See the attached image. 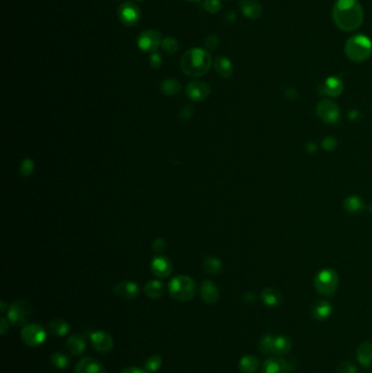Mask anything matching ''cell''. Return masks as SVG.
Returning a JSON list of instances; mask_svg holds the SVG:
<instances>
[{
  "mask_svg": "<svg viewBox=\"0 0 372 373\" xmlns=\"http://www.w3.org/2000/svg\"><path fill=\"white\" fill-rule=\"evenodd\" d=\"M286 96L288 98H291V99H296V98H297L298 94H297V92H296L295 89L291 88V89H288L286 91Z\"/></svg>",
  "mask_w": 372,
  "mask_h": 373,
  "instance_id": "46",
  "label": "cell"
},
{
  "mask_svg": "<svg viewBox=\"0 0 372 373\" xmlns=\"http://www.w3.org/2000/svg\"><path fill=\"white\" fill-rule=\"evenodd\" d=\"M296 363L278 356L267 358L261 367V373H293Z\"/></svg>",
  "mask_w": 372,
  "mask_h": 373,
  "instance_id": "9",
  "label": "cell"
},
{
  "mask_svg": "<svg viewBox=\"0 0 372 373\" xmlns=\"http://www.w3.org/2000/svg\"><path fill=\"white\" fill-rule=\"evenodd\" d=\"M214 68L216 73L223 79H228L233 74V65L226 57H217L214 61Z\"/></svg>",
  "mask_w": 372,
  "mask_h": 373,
  "instance_id": "25",
  "label": "cell"
},
{
  "mask_svg": "<svg viewBox=\"0 0 372 373\" xmlns=\"http://www.w3.org/2000/svg\"><path fill=\"white\" fill-rule=\"evenodd\" d=\"M219 43V38L216 35V34H210V35L205 38L204 40V45L206 47V49H215L217 47Z\"/></svg>",
  "mask_w": 372,
  "mask_h": 373,
  "instance_id": "40",
  "label": "cell"
},
{
  "mask_svg": "<svg viewBox=\"0 0 372 373\" xmlns=\"http://www.w3.org/2000/svg\"><path fill=\"white\" fill-rule=\"evenodd\" d=\"M211 88L208 83L203 81H192L185 88V94L194 101H202L209 97Z\"/></svg>",
  "mask_w": 372,
  "mask_h": 373,
  "instance_id": "13",
  "label": "cell"
},
{
  "mask_svg": "<svg viewBox=\"0 0 372 373\" xmlns=\"http://www.w3.org/2000/svg\"><path fill=\"white\" fill-rule=\"evenodd\" d=\"M162 49L168 55H174L179 49V43L175 37H166L163 39L162 45H160Z\"/></svg>",
  "mask_w": 372,
  "mask_h": 373,
  "instance_id": "33",
  "label": "cell"
},
{
  "mask_svg": "<svg viewBox=\"0 0 372 373\" xmlns=\"http://www.w3.org/2000/svg\"><path fill=\"white\" fill-rule=\"evenodd\" d=\"M47 334L39 324L31 323L23 326L21 330V340L29 347H38L46 341Z\"/></svg>",
  "mask_w": 372,
  "mask_h": 373,
  "instance_id": "7",
  "label": "cell"
},
{
  "mask_svg": "<svg viewBox=\"0 0 372 373\" xmlns=\"http://www.w3.org/2000/svg\"><path fill=\"white\" fill-rule=\"evenodd\" d=\"M317 114L327 123H336L341 117L338 106L329 99H322L320 101L317 106Z\"/></svg>",
  "mask_w": 372,
  "mask_h": 373,
  "instance_id": "11",
  "label": "cell"
},
{
  "mask_svg": "<svg viewBox=\"0 0 372 373\" xmlns=\"http://www.w3.org/2000/svg\"><path fill=\"white\" fill-rule=\"evenodd\" d=\"M168 292L176 300L189 301L196 295L197 285L189 276L178 275L169 282Z\"/></svg>",
  "mask_w": 372,
  "mask_h": 373,
  "instance_id": "4",
  "label": "cell"
},
{
  "mask_svg": "<svg viewBox=\"0 0 372 373\" xmlns=\"http://www.w3.org/2000/svg\"><path fill=\"white\" fill-rule=\"evenodd\" d=\"M322 146H323V149L326 151H333L336 147V141L333 138L329 137V138L324 139V141L322 142Z\"/></svg>",
  "mask_w": 372,
  "mask_h": 373,
  "instance_id": "43",
  "label": "cell"
},
{
  "mask_svg": "<svg viewBox=\"0 0 372 373\" xmlns=\"http://www.w3.org/2000/svg\"><path fill=\"white\" fill-rule=\"evenodd\" d=\"M162 364H163L162 357H160L159 355H153L149 357L148 360L146 361V370L151 373L156 372L160 369V367H162Z\"/></svg>",
  "mask_w": 372,
  "mask_h": 373,
  "instance_id": "35",
  "label": "cell"
},
{
  "mask_svg": "<svg viewBox=\"0 0 372 373\" xmlns=\"http://www.w3.org/2000/svg\"><path fill=\"white\" fill-rule=\"evenodd\" d=\"M118 16H119L120 22L126 27H134V25H137L140 22L141 10L135 4L131 2H125L119 6Z\"/></svg>",
  "mask_w": 372,
  "mask_h": 373,
  "instance_id": "10",
  "label": "cell"
},
{
  "mask_svg": "<svg viewBox=\"0 0 372 373\" xmlns=\"http://www.w3.org/2000/svg\"><path fill=\"white\" fill-rule=\"evenodd\" d=\"M50 363L53 364V367L59 370L67 369L68 366L70 364V359L67 355L63 353H55L50 356Z\"/></svg>",
  "mask_w": 372,
  "mask_h": 373,
  "instance_id": "31",
  "label": "cell"
},
{
  "mask_svg": "<svg viewBox=\"0 0 372 373\" xmlns=\"http://www.w3.org/2000/svg\"><path fill=\"white\" fill-rule=\"evenodd\" d=\"M192 114H193V112H192V110H191V108L188 106V107H184V108H182L181 109V112H180V115H179V117H180V120L181 121H187V120H189L190 119V118L192 117Z\"/></svg>",
  "mask_w": 372,
  "mask_h": 373,
  "instance_id": "42",
  "label": "cell"
},
{
  "mask_svg": "<svg viewBox=\"0 0 372 373\" xmlns=\"http://www.w3.org/2000/svg\"><path fill=\"white\" fill-rule=\"evenodd\" d=\"M121 373H148V371L137 367H128L121 371Z\"/></svg>",
  "mask_w": 372,
  "mask_h": 373,
  "instance_id": "44",
  "label": "cell"
},
{
  "mask_svg": "<svg viewBox=\"0 0 372 373\" xmlns=\"http://www.w3.org/2000/svg\"><path fill=\"white\" fill-rule=\"evenodd\" d=\"M369 210H370V211H371V212H372V205H371V206H370V208H369Z\"/></svg>",
  "mask_w": 372,
  "mask_h": 373,
  "instance_id": "50",
  "label": "cell"
},
{
  "mask_svg": "<svg viewBox=\"0 0 372 373\" xmlns=\"http://www.w3.org/2000/svg\"><path fill=\"white\" fill-rule=\"evenodd\" d=\"M144 293L151 299H158L164 295L165 286L160 281L154 279V281H150L146 284Z\"/></svg>",
  "mask_w": 372,
  "mask_h": 373,
  "instance_id": "27",
  "label": "cell"
},
{
  "mask_svg": "<svg viewBox=\"0 0 372 373\" xmlns=\"http://www.w3.org/2000/svg\"><path fill=\"white\" fill-rule=\"evenodd\" d=\"M356 357L360 366L368 368L372 366V343L363 342L356 350Z\"/></svg>",
  "mask_w": 372,
  "mask_h": 373,
  "instance_id": "24",
  "label": "cell"
},
{
  "mask_svg": "<svg viewBox=\"0 0 372 373\" xmlns=\"http://www.w3.org/2000/svg\"><path fill=\"white\" fill-rule=\"evenodd\" d=\"M203 268L211 275H217L222 271V262L214 257H206L203 261Z\"/></svg>",
  "mask_w": 372,
  "mask_h": 373,
  "instance_id": "30",
  "label": "cell"
},
{
  "mask_svg": "<svg viewBox=\"0 0 372 373\" xmlns=\"http://www.w3.org/2000/svg\"><path fill=\"white\" fill-rule=\"evenodd\" d=\"M137 2H144V0H137Z\"/></svg>",
  "mask_w": 372,
  "mask_h": 373,
  "instance_id": "51",
  "label": "cell"
},
{
  "mask_svg": "<svg viewBox=\"0 0 372 373\" xmlns=\"http://www.w3.org/2000/svg\"><path fill=\"white\" fill-rule=\"evenodd\" d=\"M32 308L29 302L24 300H18L8 307V321H10L14 326H25L29 324L32 318Z\"/></svg>",
  "mask_w": 372,
  "mask_h": 373,
  "instance_id": "5",
  "label": "cell"
},
{
  "mask_svg": "<svg viewBox=\"0 0 372 373\" xmlns=\"http://www.w3.org/2000/svg\"><path fill=\"white\" fill-rule=\"evenodd\" d=\"M74 373H107V371L95 358L86 357L77 363Z\"/></svg>",
  "mask_w": 372,
  "mask_h": 373,
  "instance_id": "16",
  "label": "cell"
},
{
  "mask_svg": "<svg viewBox=\"0 0 372 373\" xmlns=\"http://www.w3.org/2000/svg\"><path fill=\"white\" fill-rule=\"evenodd\" d=\"M180 90H181V84L179 83V81H177L175 79H166L160 83V91H162L163 94L165 95L168 96L176 95L178 94Z\"/></svg>",
  "mask_w": 372,
  "mask_h": 373,
  "instance_id": "29",
  "label": "cell"
},
{
  "mask_svg": "<svg viewBox=\"0 0 372 373\" xmlns=\"http://www.w3.org/2000/svg\"><path fill=\"white\" fill-rule=\"evenodd\" d=\"M230 2H232V0H230Z\"/></svg>",
  "mask_w": 372,
  "mask_h": 373,
  "instance_id": "53",
  "label": "cell"
},
{
  "mask_svg": "<svg viewBox=\"0 0 372 373\" xmlns=\"http://www.w3.org/2000/svg\"><path fill=\"white\" fill-rule=\"evenodd\" d=\"M114 293L126 300H132L137 298L140 293V287L137 283L131 281H125L121 283H118L114 287Z\"/></svg>",
  "mask_w": 372,
  "mask_h": 373,
  "instance_id": "15",
  "label": "cell"
},
{
  "mask_svg": "<svg viewBox=\"0 0 372 373\" xmlns=\"http://www.w3.org/2000/svg\"><path fill=\"white\" fill-rule=\"evenodd\" d=\"M91 344L98 353H108L113 349L114 340L113 337L104 330H94L88 332Z\"/></svg>",
  "mask_w": 372,
  "mask_h": 373,
  "instance_id": "12",
  "label": "cell"
},
{
  "mask_svg": "<svg viewBox=\"0 0 372 373\" xmlns=\"http://www.w3.org/2000/svg\"><path fill=\"white\" fill-rule=\"evenodd\" d=\"M162 61H163L162 56H160V54L158 52L151 53L150 58H149V63L153 69H159V67L162 66Z\"/></svg>",
  "mask_w": 372,
  "mask_h": 373,
  "instance_id": "39",
  "label": "cell"
},
{
  "mask_svg": "<svg viewBox=\"0 0 372 373\" xmlns=\"http://www.w3.org/2000/svg\"><path fill=\"white\" fill-rule=\"evenodd\" d=\"M239 8L242 15L250 20L259 19L262 14V6L258 0H241Z\"/></svg>",
  "mask_w": 372,
  "mask_h": 373,
  "instance_id": "17",
  "label": "cell"
},
{
  "mask_svg": "<svg viewBox=\"0 0 372 373\" xmlns=\"http://www.w3.org/2000/svg\"><path fill=\"white\" fill-rule=\"evenodd\" d=\"M166 241L163 239V238H157L155 239V241L153 242V245H152V248H153V251L155 253H159L164 251V249L166 248Z\"/></svg>",
  "mask_w": 372,
  "mask_h": 373,
  "instance_id": "41",
  "label": "cell"
},
{
  "mask_svg": "<svg viewBox=\"0 0 372 373\" xmlns=\"http://www.w3.org/2000/svg\"><path fill=\"white\" fill-rule=\"evenodd\" d=\"M201 298L206 304H215L219 299V292L216 285L211 281H204L201 285Z\"/></svg>",
  "mask_w": 372,
  "mask_h": 373,
  "instance_id": "18",
  "label": "cell"
},
{
  "mask_svg": "<svg viewBox=\"0 0 372 373\" xmlns=\"http://www.w3.org/2000/svg\"><path fill=\"white\" fill-rule=\"evenodd\" d=\"M345 54L354 63H363L372 55V40L362 34L350 36L345 43Z\"/></svg>",
  "mask_w": 372,
  "mask_h": 373,
  "instance_id": "3",
  "label": "cell"
},
{
  "mask_svg": "<svg viewBox=\"0 0 372 373\" xmlns=\"http://www.w3.org/2000/svg\"><path fill=\"white\" fill-rule=\"evenodd\" d=\"M307 149H308V151H309V153H314V152H316L317 147L315 146L314 143H309V144H308V147H307Z\"/></svg>",
  "mask_w": 372,
  "mask_h": 373,
  "instance_id": "48",
  "label": "cell"
},
{
  "mask_svg": "<svg viewBox=\"0 0 372 373\" xmlns=\"http://www.w3.org/2000/svg\"><path fill=\"white\" fill-rule=\"evenodd\" d=\"M226 18L228 21H234L236 19V14L233 11H231L226 14Z\"/></svg>",
  "mask_w": 372,
  "mask_h": 373,
  "instance_id": "47",
  "label": "cell"
},
{
  "mask_svg": "<svg viewBox=\"0 0 372 373\" xmlns=\"http://www.w3.org/2000/svg\"><path fill=\"white\" fill-rule=\"evenodd\" d=\"M0 325H2V334L5 335L8 329H9V322H7L5 318H2L0 320Z\"/></svg>",
  "mask_w": 372,
  "mask_h": 373,
  "instance_id": "45",
  "label": "cell"
},
{
  "mask_svg": "<svg viewBox=\"0 0 372 373\" xmlns=\"http://www.w3.org/2000/svg\"><path fill=\"white\" fill-rule=\"evenodd\" d=\"M333 313L332 304L326 300L317 301L311 308V315L318 321H325Z\"/></svg>",
  "mask_w": 372,
  "mask_h": 373,
  "instance_id": "22",
  "label": "cell"
},
{
  "mask_svg": "<svg viewBox=\"0 0 372 373\" xmlns=\"http://www.w3.org/2000/svg\"><path fill=\"white\" fill-rule=\"evenodd\" d=\"M274 337L272 334H264L260 338L259 341V349L262 354L264 355H268L272 354V347H273V342H274Z\"/></svg>",
  "mask_w": 372,
  "mask_h": 373,
  "instance_id": "32",
  "label": "cell"
},
{
  "mask_svg": "<svg viewBox=\"0 0 372 373\" xmlns=\"http://www.w3.org/2000/svg\"><path fill=\"white\" fill-rule=\"evenodd\" d=\"M344 206L347 210L349 213H357V212L361 211L363 208V204L361 200L358 197H348L344 202Z\"/></svg>",
  "mask_w": 372,
  "mask_h": 373,
  "instance_id": "34",
  "label": "cell"
},
{
  "mask_svg": "<svg viewBox=\"0 0 372 373\" xmlns=\"http://www.w3.org/2000/svg\"><path fill=\"white\" fill-rule=\"evenodd\" d=\"M184 2H188V3H199L200 0H184Z\"/></svg>",
  "mask_w": 372,
  "mask_h": 373,
  "instance_id": "49",
  "label": "cell"
},
{
  "mask_svg": "<svg viewBox=\"0 0 372 373\" xmlns=\"http://www.w3.org/2000/svg\"><path fill=\"white\" fill-rule=\"evenodd\" d=\"M293 347V342L288 336L286 335H277L274 337L273 347H272V355L274 356H285L288 354Z\"/></svg>",
  "mask_w": 372,
  "mask_h": 373,
  "instance_id": "23",
  "label": "cell"
},
{
  "mask_svg": "<svg viewBox=\"0 0 372 373\" xmlns=\"http://www.w3.org/2000/svg\"><path fill=\"white\" fill-rule=\"evenodd\" d=\"M337 286L338 277L333 270H322L316 276L315 287L320 295L331 297L337 291Z\"/></svg>",
  "mask_w": 372,
  "mask_h": 373,
  "instance_id": "6",
  "label": "cell"
},
{
  "mask_svg": "<svg viewBox=\"0 0 372 373\" xmlns=\"http://www.w3.org/2000/svg\"><path fill=\"white\" fill-rule=\"evenodd\" d=\"M338 373H357L358 369L349 361H343L337 367Z\"/></svg>",
  "mask_w": 372,
  "mask_h": 373,
  "instance_id": "38",
  "label": "cell"
},
{
  "mask_svg": "<svg viewBox=\"0 0 372 373\" xmlns=\"http://www.w3.org/2000/svg\"><path fill=\"white\" fill-rule=\"evenodd\" d=\"M151 272L158 278H166L173 272V263L167 257L158 256L151 263Z\"/></svg>",
  "mask_w": 372,
  "mask_h": 373,
  "instance_id": "14",
  "label": "cell"
},
{
  "mask_svg": "<svg viewBox=\"0 0 372 373\" xmlns=\"http://www.w3.org/2000/svg\"><path fill=\"white\" fill-rule=\"evenodd\" d=\"M34 166H35V165H34V162L31 158H25L22 162V164H21V167H20L21 175L23 177H25V178L30 177L34 172Z\"/></svg>",
  "mask_w": 372,
  "mask_h": 373,
  "instance_id": "37",
  "label": "cell"
},
{
  "mask_svg": "<svg viewBox=\"0 0 372 373\" xmlns=\"http://www.w3.org/2000/svg\"><path fill=\"white\" fill-rule=\"evenodd\" d=\"M212 66V56L205 49L194 47L188 49L180 60L181 70L189 77H202Z\"/></svg>",
  "mask_w": 372,
  "mask_h": 373,
  "instance_id": "2",
  "label": "cell"
},
{
  "mask_svg": "<svg viewBox=\"0 0 372 373\" xmlns=\"http://www.w3.org/2000/svg\"><path fill=\"white\" fill-rule=\"evenodd\" d=\"M67 349L73 356H81L87 348V338L81 334H72L66 343Z\"/></svg>",
  "mask_w": 372,
  "mask_h": 373,
  "instance_id": "19",
  "label": "cell"
},
{
  "mask_svg": "<svg viewBox=\"0 0 372 373\" xmlns=\"http://www.w3.org/2000/svg\"><path fill=\"white\" fill-rule=\"evenodd\" d=\"M48 329L50 330V333L63 337L65 335H67L69 333L70 329V325L68 324V322L63 320V319H55L53 321H50L48 323Z\"/></svg>",
  "mask_w": 372,
  "mask_h": 373,
  "instance_id": "28",
  "label": "cell"
},
{
  "mask_svg": "<svg viewBox=\"0 0 372 373\" xmlns=\"http://www.w3.org/2000/svg\"><path fill=\"white\" fill-rule=\"evenodd\" d=\"M162 34L155 30L143 31L137 38V45L142 52H157L162 45Z\"/></svg>",
  "mask_w": 372,
  "mask_h": 373,
  "instance_id": "8",
  "label": "cell"
},
{
  "mask_svg": "<svg viewBox=\"0 0 372 373\" xmlns=\"http://www.w3.org/2000/svg\"><path fill=\"white\" fill-rule=\"evenodd\" d=\"M261 300L263 301L266 307L275 308L281 306L283 301V296L278 289H275L273 287H267L261 293Z\"/></svg>",
  "mask_w": 372,
  "mask_h": 373,
  "instance_id": "20",
  "label": "cell"
},
{
  "mask_svg": "<svg viewBox=\"0 0 372 373\" xmlns=\"http://www.w3.org/2000/svg\"><path fill=\"white\" fill-rule=\"evenodd\" d=\"M368 373H372V371L371 372H368Z\"/></svg>",
  "mask_w": 372,
  "mask_h": 373,
  "instance_id": "52",
  "label": "cell"
},
{
  "mask_svg": "<svg viewBox=\"0 0 372 373\" xmlns=\"http://www.w3.org/2000/svg\"><path fill=\"white\" fill-rule=\"evenodd\" d=\"M203 8H204V10L206 12L215 14L221 11L222 3L219 2V0H204V3H203Z\"/></svg>",
  "mask_w": 372,
  "mask_h": 373,
  "instance_id": "36",
  "label": "cell"
},
{
  "mask_svg": "<svg viewBox=\"0 0 372 373\" xmlns=\"http://www.w3.org/2000/svg\"><path fill=\"white\" fill-rule=\"evenodd\" d=\"M343 89L344 86L341 79H338L337 77H329L321 86V93L331 97H336L343 92Z\"/></svg>",
  "mask_w": 372,
  "mask_h": 373,
  "instance_id": "21",
  "label": "cell"
},
{
  "mask_svg": "<svg viewBox=\"0 0 372 373\" xmlns=\"http://www.w3.org/2000/svg\"><path fill=\"white\" fill-rule=\"evenodd\" d=\"M336 27L344 32L360 28L363 22V9L358 0H337L332 10Z\"/></svg>",
  "mask_w": 372,
  "mask_h": 373,
  "instance_id": "1",
  "label": "cell"
},
{
  "mask_svg": "<svg viewBox=\"0 0 372 373\" xmlns=\"http://www.w3.org/2000/svg\"><path fill=\"white\" fill-rule=\"evenodd\" d=\"M238 367L242 373H255L260 367V360L253 355H244L239 360Z\"/></svg>",
  "mask_w": 372,
  "mask_h": 373,
  "instance_id": "26",
  "label": "cell"
}]
</instances>
